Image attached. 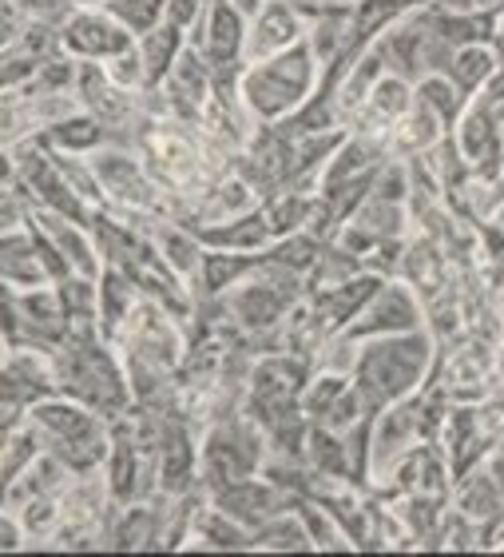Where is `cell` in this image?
<instances>
[{
    "label": "cell",
    "mask_w": 504,
    "mask_h": 557,
    "mask_svg": "<svg viewBox=\"0 0 504 557\" xmlns=\"http://www.w3.org/2000/svg\"><path fill=\"white\" fill-rule=\"evenodd\" d=\"M437 338L429 331H405V335H386V338H366L357 347L354 362V386L366 398L369 414L413 398L429 383V374L437 367Z\"/></svg>",
    "instance_id": "cell-1"
},
{
    "label": "cell",
    "mask_w": 504,
    "mask_h": 557,
    "mask_svg": "<svg viewBox=\"0 0 504 557\" xmlns=\"http://www.w3.org/2000/svg\"><path fill=\"white\" fill-rule=\"evenodd\" d=\"M322 64L314 57L310 40H299L294 48L263 60V64H247L239 81V96L254 124H282L318 92Z\"/></svg>",
    "instance_id": "cell-2"
},
{
    "label": "cell",
    "mask_w": 504,
    "mask_h": 557,
    "mask_svg": "<svg viewBox=\"0 0 504 557\" xmlns=\"http://www.w3.org/2000/svg\"><path fill=\"white\" fill-rule=\"evenodd\" d=\"M60 48L76 60H96L108 64L119 52L136 48V36L127 33L124 24L115 21L112 12L100 4H76V9L60 21Z\"/></svg>",
    "instance_id": "cell-3"
},
{
    "label": "cell",
    "mask_w": 504,
    "mask_h": 557,
    "mask_svg": "<svg viewBox=\"0 0 504 557\" xmlns=\"http://www.w3.org/2000/svg\"><path fill=\"white\" fill-rule=\"evenodd\" d=\"M421 326H425V307L417 299V290L405 278H386V287L366 302V311L357 314L342 335H350L354 343H366V338L405 335V331H421Z\"/></svg>",
    "instance_id": "cell-4"
},
{
    "label": "cell",
    "mask_w": 504,
    "mask_h": 557,
    "mask_svg": "<svg viewBox=\"0 0 504 557\" xmlns=\"http://www.w3.org/2000/svg\"><path fill=\"white\" fill-rule=\"evenodd\" d=\"M306 40V12L294 0H263L247 16V45H242V64H263Z\"/></svg>",
    "instance_id": "cell-5"
},
{
    "label": "cell",
    "mask_w": 504,
    "mask_h": 557,
    "mask_svg": "<svg viewBox=\"0 0 504 557\" xmlns=\"http://www.w3.org/2000/svg\"><path fill=\"white\" fill-rule=\"evenodd\" d=\"M187 45H196L211 69H235L242 64V45H247V12L235 0H206L203 16L187 28ZM247 69V64H242Z\"/></svg>",
    "instance_id": "cell-6"
},
{
    "label": "cell",
    "mask_w": 504,
    "mask_h": 557,
    "mask_svg": "<svg viewBox=\"0 0 504 557\" xmlns=\"http://www.w3.org/2000/svg\"><path fill=\"white\" fill-rule=\"evenodd\" d=\"M0 391H4V403H21V407H36L40 398L60 395V379H56L52 350L4 347V374H0Z\"/></svg>",
    "instance_id": "cell-7"
},
{
    "label": "cell",
    "mask_w": 504,
    "mask_h": 557,
    "mask_svg": "<svg viewBox=\"0 0 504 557\" xmlns=\"http://www.w3.org/2000/svg\"><path fill=\"white\" fill-rule=\"evenodd\" d=\"M211 502H215L218 510L230 513L235 522H242L247 530H259L263 522H270L275 513L290 510L299 498H290L287 490L275 486L266 474H251V478H239V482H227V486H218L215 494H211Z\"/></svg>",
    "instance_id": "cell-8"
},
{
    "label": "cell",
    "mask_w": 504,
    "mask_h": 557,
    "mask_svg": "<svg viewBox=\"0 0 504 557\" xmlns=\"http://www.w3.org/2000/svg\"><path fill=\"white\" fill-rule=\"evenodd\" d=\"M381 287H386V275L366 268V271H357V275H350L345 283H338V287L314 290V295H306V299L314 302V311H318L322 323L330 326V335H342L345 326L366 311V302L374 299Z\"/></svg>",
    "instance_id": "cell-9"
},
{
    "label": "cell",
    "mask_w": 504,
    "mask_h": 557,
    "mask_svg": "<svg viewBox=\"0 0 504 557\" xmlns=\"http://www.w3.org/2000/svg\"><path fill=\"white\" fill-rule=\"evenodd\" d=\"M413 84L405 76H393L386 72L378 81V88L369 92V100L362 104L354 120H350V132H366V136H378L390 144V132L398 128V120L413 108Z\"/></svg>",
    "instance_id": "cell-10"
},
{
    "label": "cell",
    "mask_w": 504,
    "mask_h": 557,
    "mask_svg": "<svg viewBox=\"0 0 504 557\" xmlns=\"http://www.w3.org/2000/svg\"><path fill=\"white\" fill-rule=\"evenodd\" d=\"M0 278L9 290H33L52 283L40 247H36L33 223L16 227V232H0Z\"/></svg>",
    "instance_id": "cell-11"
},
{
    "label": "cell",
    "mask_w": 504,
    "mask_h": 557,
    "mask_svg": "<svg viewBox=\"0 0 504 557\" xmlns=\"http://www.w3.org/2000/svg\"><path fill=\"white\" fill-rule=\"evenodd\" d=\"M449 506H457L465 518H472V522L489 534V525H493L496 518L504 513V494H501V486L493 482V474L484 470V462H477L472 470H465V474L453 482ZM484 549H489V546H484Z\"/></svg>",
    "instance_id": "cell-12"
},
{
    "label": "cell",
    "mask_w": 504,
    "mask_h": 557,
    "mask_svg": "<svg viewBox=\"0 0 504 557\" xmlns=\"http://www.w3.org/2000/svg\"><path fill=\"white\" fill-rule=\"evenodd\" d=\"M203 239V247H218V251H242V256H263L266 247L275 244V232H270V223H266V211L263 203L239 220H227V223H215V227H203L196 232Z\"/></svg>",
    "instance_id": "cell-13"
},
{
    "label": "cell",
    "mask_w": 504,
    "mask_h": 557,
    "mask_svg": "<svg viewBox=\"0 0 504 557\" xmlns=\"http://www.w3.org/2000/svg\"><path fill=\"white\" fill-rule=\"evenodd\" d=\"M40 144L52 151H68V156H92V151L108 148V144H115V132L103 124V120H96L92 112H72L68 120H60V124H52V128L40 132Z\"/></svg>",
    "instance_id": "cell-14"
},
{
    "label": "cell",
    "mask_w": 504,
    "mask_h": 557,
    "mask_svg": "<svg viewBox=\"0 0 504 557\" xmlns=\"http://www.w3.org/2000/svg\"><path fill=\"white\" fill-rule=\"evenodd\" d=\"M445 136H449V128L441 124V116L413 96V108L398 120V128L390 132V156L393 160H413V156L433 151Z\"/></svg>",
    "instance_id": "cell-15"
},
{
    "label": "cell",
    "mask_w": 504,
    "mask_h": 557,
    "mask_svg": "<svg viewBox=\"0 0 504 557\" xmlns=\"http://www.w3.org/2000/svg\"><path fill=\"white\" fill-rule=\"evenodd\" d=\"M139 57H143V72H148V88H160L167 76H172L175 60L184 57L187 48V28L179 24L163 21L160 28H151L148 36H139L136 40Z\"/></svg>",
    "instance_id": "cell-16"
},
{
    "label": "cell",
    "mask_w": 504,
    "mask_h": 557,
    "mask_svg": "<svg viewBox=\"0 0 504 557\" xmlns=\"http://www.w3.org/2000/svg\"><path fill=\"white\" fill-rule=\"evenodd\" d=\"M143 299L136 287V278L127 275L124 268H103L100 271V331L103 338L119 335V326L127 323V314L136 311V302Z\"/></svg>",
    "instance_id": "cell-17"
},
{
    "label": "cell",
    "mask_w": 504,
    "mask_h": 557,
    "mask_svg": "<svg viewBox=\"0 0 504 557\" xmlns=\"http://www.w3.org/2000/svg\"><path fill=\"white\" fill-rule=\"evenodd\" d=\"M184 549H251V530L218 510L215 502H206L196 525H191V534H187Z\"/></svg>",
    "instance_id": "cell-18"
},
{
    "label": "cell",
    "mask_w": 504,
    "mask_h": 557,
    "mask_svg": "<svg viewBox=\"0 0 504 557\" xmlns=\"http://www.w3.org/2000/svg\"><path fill=\"white\" fill-rule=\"evenodd\" d=\"M501 69H504V57L496 45H465V48H453L449 81L457 84L465 96H477Z\"/></svg>",
    "instance_id": "cell-19"
},
{
    "label": "cell",
    "mask_w": 504,
    "mask_h": 557,
    "mask_svg": "<svg viewBox=\"0 0 504 557\" xmlns=\"http://www.w3.org/2000/svg\"><path fill=\"white\" fill-rule=\"evenodd\" d=\"M45 450H48V442L33 418L21 422V426L4 430V446H0V482H4V486L16 482V478H21Z\"/></svg>",
    "instance_id": "cell-20"
},
{
    "label": "cell",
    "mask_w": 504,
    "mask_h": 557,
    "mask_svg": "<svg viewBox=\"0 0 504 557\" xmlns=\"http://www.w3.org/2000/svg\"><path fill=\"white\" fill-rule=\"evenodd\" d=\"M251 549H278V554H310L314 542H310V530L302 522V513L290 506V510L275 513L270 522H263L251 534Z\"/></svg>",
    "instance_id": "cell-21"
},
{
    "label": "cell",
    "mask_w": 504,
    "mask_h": 557,
    "mask_svg": "<svg viewBox=\"0 0 504 557\" xmlns=\"http://www.w3.org/2000/svg\"><path fill=\"white\" fill-rule=\"evenodd\" d=\"M413 92H417V100H421L425 108H433L449 132H453V124H457L465 104H469V96L449 81V72H429V76H421V81L413 84Z\"/></svg>",
    "instance_id": "cell-22"
},
{
    "label": "cell",
    "mask_w": 504,
    "mask_h": 557,
    "mask_svg": "<svg viewBox=\"0 0 504 557\" xmlns=\"http://www.w3.org/2000/svg\"><path fill=\"white\" fill-rule=\"evenodd\" d=\"M350 383H354V379L342 374V371H314L310 374L306 386H302V398H299L310 422H322V414H326V410H330L333 403L350 391Z\"/></svg>",
    "instance_id": "cell-23"
},
{
    "label": "cell",
    "mask_w": 504,
    "mask_h": 557,
    "mask_svg": "<svg viewBox=\"0 0 504 557\" xmlns=\"http://www.w3.org/2000/svg\"><path fill=\"white\" fill-rule=\"evenodd\" d=\"M294 510L302 513V522H306L314 549H354V542L345 537V530L338 525V518H333L318 498H299L294 502Z\"/></svg>",
    "instance_id": "cell-24"
},
{
    "label": "cell",
    "mask_w": 504,
    "mask_h": 557,
    "mask_svg": "<svg viewBox=\"0 0 504 557\" xmlns=\"http://www.w3.org/2000/svg\"><path fill=\"white\" fill-rule=\"evenodd\" d=\"M100 9H108L115 21L124 24L127 33L136 36H148L151 28H160L167 21V0H103Z\"/></svg>",
    "instance_id": "cell-25"
},
{
    "label": "cell",
    "mask_w": 504,
    "mask_h": 557,
    "mask_svg": "<svg viewBox=\"0 0 504 557\" xmlns=\"http://www.w3.org/2000/svg\"><path fill=\"white\" fill-rule=\"evenodd\" d=\"M103 69H108V76H112L119 88H127V92H148V72H143V57H139V48L119 52V57L108 60Z\"/></svg>",
    "instance_id": "cell-26"
},
{
    "label": "cell",
    "mask_w": 504,
    "mask_h": 557,
    "mask_svg": "<svg viewBox=\"0 0 504 557\" xmlns=\"http://www.w3.org/2000/svg\"><path fill=\"white\" fill-rule=\"evenodd\" d=\"M12 4L21 12H28L33 21H52V24H60L76 9V0H12Z\"/></svg>",
    "instance_id": "cell-27"
},
{
    "label": "cell",
    "mask_w": 504,
    "mask_h": 557,
    "mask_svg": "<svg viewBox=\"0 0 504 557\" xmlns=\"http://www.w3.org/2000/svg\"><path fill=\"white\" fill-rule=\"evenodd\" d=\"M484 470L493 474V482L501 486V494H504V446H496V450L484 454Z\"/></svg>",
    "instance_id": "cell-28"
}]
</instances>
